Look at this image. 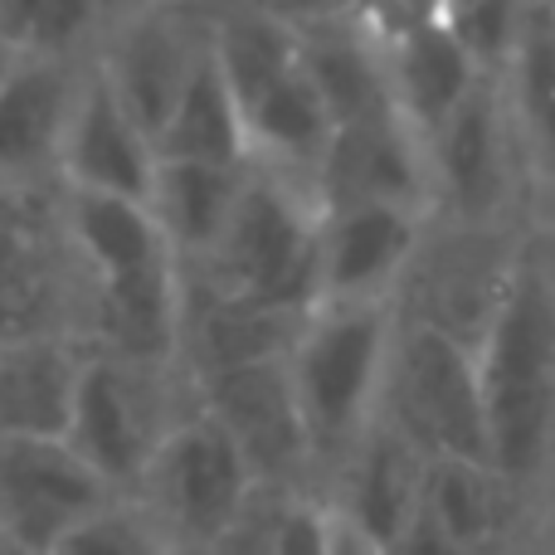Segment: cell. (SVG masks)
Listing matches in <instances>:
<instances>
[{
    "instance_id": "1",
    "label": "cell",
    "mask_w": 555,
    "mask_h": 555,
    "mask_svg": "<svg viewBox=\"0 0 555 555\" xmlns=\"http://www.w3.org/2000/svg\"><path fill=\"white\" fill-rule=\"evenodd\" d=\"M488 459L498 478H537L555 439V287L517 263L488 317L478 351Z\"/></svg>"
},
{
    "instance_id": "2",
    "label": "cell",
    "mask_w": 555,
    "mask_h": 555,
    "mask_svg": "<svg viewBox=\"0 0 555 555\" xmlns=\"http://www.w3.org/2000/svg\"><path fill=\"white\" fill-rule=\"evenodd\" d=\"M83 259L98 273L103 326L127 361H156L171 351L176 336V283H171V240L152 205L122 195L74 191L68 201Z\"/></svg>"
},
{
    "instance_id": "3",
    "label": "cell",
    "mask_w": 555,
    "mask_h": 555,
    "mask_svg": "<svg viewBox=\"0 0 555 555\" xmlns=\"http://www.w3.org/2000/svg\"><path fill=\"white\" fill-rule=\"evenodd\" d=\"M385 371H390V322L375 302H326V312L307 317L287 356L307 459H351Z\"/></svg>"
},
{
    "instance_id": "4",
    "label": "cell",
    "mask_w": 555,
    "mask_h": 555,
    "mask_svg": "<svg viewBox=\"0 0 555 555\" xmlns=\"http://www.w3.org/2000/svg\"><path fill=\"white\" fill-rule=\"evenodd\" d=\"M220 293L283 312H307L322 297V230L273 181H244L220 244L210 249Z\"/></svg>"
},
{
    "instance_id": "5",
    "label": "cell",
    "mask_w": 555,
    "mask_h": 555,
    "mask_svg": "<svg viewBox=\"0 0 555 555\" xmlns=\"http://www.w3.org/2000/svg\"><path fill=\"white\" fill-rule=\"evenodd\" d=\"M390 424H400L424 459H459L492 468L478 356L453 332L424 322L390 351Z\"/></svg>"
},
{
    "instance_id": "6",
    "label": "cell",
    "mask_w": 555,
    "mask_h": 555,
    "mask_svg": "<svg viewBox=\"0 0 555 555\" xmlns=\"http://www.w3.org/2000/svg\"><path fill=\"white\" fill-rule=\"evenodd\" d=\"M142 482L152 492L156 531L191 551H215L249 507L254 473L230 434L210 414H201L156 439Z\"/></svg>"
},
{
    "instance_id": "7",
    "label": "cell",
    "mask_w": 555,
    "mask_h": 555,
    "mask_svg": "<svg viewBox=\"0 0 555 555\" xmlns=\"http://www.w3.org/2000/svg\"><path fill=\"white\" fill-rule=\"evenodd\" d=\"M113 507V488L64 439H0V537L25 551L54 546Z\"/></svg>"
},
{
    "instance_id": "8",
    "label": "cell",
    "mask_w": 555,
    "mask_h": 555,
    "mask_svg": "<svg viewBox=\"0 0 555 555\" xmlns=\"http://www.w3.org/2000/svg\"><path fill=\"white\" fill-rule=\"evenodd\" d=\"M59 166H64L74 191L122 195V201L152 205V185H156L152 137L132 122V113L113 93L107 74H93L78 88L64 142H59Z\"/></svg>"
},
{
    "instance_id": "9",
    "label": "cell",
    "mask_w": 555,
    "mask_h": 555,
    "mask_svg": "<svg viewBox=\"0 0 555 555\" xmlns=\"http://www.w3.org/2000/svg\"><path fill=\"white\" fill-rule=\"evenodd\" d=\"M205 395H210V420L234 439L254 478H287L307 459L287 356L205 375Z\"/></svg>"
},
{
    "instance_id": "10",
    "label": "cell",
    "mask_w": 555,
    "mask_h": 555,
    "mask_svg": "<svg viewBox=\"0 0 555 555\" xmlns=\"http://www.w3.org/2000/svg\"><path fill=\"white\" fill-rule=\"evenodd\" d=\"M64 443L107 488L146 478V463H152L156 443H152V429H146L137 380L117 361H88L78 371L74 414H68Z\"/></svg>"
},
{
    "instance_id": "11",
    "label": "cell",
    "mask_w": 555,
    "mask_h": 555,
    "mask_svg": "<svg viewBox=\"0 0 555 555\" xmlns=\"http://www.w3.org/2000/svg\"><path fill=\"white\" fill-rule=\"evenodd\" d=\"M424 453L400 424L380 420L361 434L356 453L346 459V512L375 551H390L404 537V527L420 512V488H424Z\"/></svg>"
},
{
    "instance_id": "12",
    "label": "cell",
    "mask_w": 555,
    "mask_h": 555,
    "mask_svg": "<svg viewBox=\"0 0 555 555\" xmlns=\"http://www.w3.org/2000/svg\"><path fill=\"white\" fill-rule=\"evenodd\" d=\"M414 249L410 210L341 205L322 224V302H371Z\"/></svg>"
},
{
    "instance_id": "13",
    "label": "cell",
    "mask_w": 555,
    "mask_h": 555,
    "mask_svg": "<svg viewBox=\"0 0 555 555\" xmlns=\"http://www.w3.org/2000/svg\"><path fill=\"white\" fill-rule=\"evenodd\" d=\"M322 191L332 195V210L341 205H400L420 191V152H414V127L400 113L375 117V122L336 127L332 146L322 156Z\"/></svg>"
},
{
    "instance_id": "14",
    "label": "cell",
    "mask_w": 555,
    "mask_h": 555,
    "mask_svg": "<svg viewBox=\"0 0 555 555\" xmlns=\"http://www.w3.org/2000/svg\"><path fill=\"white\" fill-rule=\"evenodd\" d=\"M390 98L395 113L414 132H439L449 113L473 93L478 83V59L463 49V39L443 25V15L420 20L390 44Z\"/></svg>"
},
{
    "instance_id": "15",
    "label": "cell",
    "mask_w": 555,
    "mask_h": 555,
    "mask_svg": "<svg viewBox=\"0 0 555 555\" xmlns=\"http://www.w3.org/2000/svg\"><path fill=\"white\" fill-rule=\"evenodd\" d=\"M205 39H191V29L176 25L171 15H142L122 35L113 64L103 68L107 83H113V93L122 98V107L132 113V122L142 127L152 142L166 127V117H171V107H176V98H181L185 78H191V64L205 49Z\"/></svg>"
},
{
    "instance_id": "16",
    "label": "cell",
    "mask_w": 555,
    "mask_h": 555,
    "mask_svg": "<svg viewBox=\"0 0 555 555\" xmlns=\"http://www.w3.org/2000/svg\"><path fill=\"white\" fill-rule=\"evenodd\" d=\"M156 162H205V166H244L249 156V132H244V113L234 98L230 78H224L215 44L195 54L191 78H185L181 98H176L166 127L156 132Z\"/></svg>"
},
{
    "instance_id": "17",
    "label": "cell",
    "mask_w": 555,
    "mask_h": 555,
    "mask_svg": "<svg viewBox=\"0 0 555 555\" xmlns=\"http://www.w3.org/2000/svg\"><path fill=\"white\" fill-rule=\"evenodd\" d=\"M83 365L59 341L0 346V439H64Z\"/></svg>"
},
{
    "instance_id": "18",
    "label": "cell",
    "mask_w": 555,
    "mask_h": 555,
    "mask_svg": "<svg viewBox=\"0 0 555 555\" xmlns=\"http://www.w3.org/2000/svg\"><path fill=\"white\" fill-rule=\"evenodd\" d=\"M78 83L59 59L25 54L0 74V171H20L44 156H59Z\"/></svg>"
},
{
    "instance_id": "19",
    "label": "cell",
    "mask_w": 555,
    "mask_h": 555,
    "mask_svg": "<svg viewBox=\"0 0 555 555\" xmlns=\"http://www.w3.org/2000/svg\"><path fill=\"white\" fill-rule=\"evenodd\" d=\"M439 142V176L449 201L468 220H482L502 205V181H507V152H502V117L492 88L473 83V93L449 113V122L434 132Z\"/></svg>"
},
{
    "instance_id": "20",
    "label": "cell",
    "mask_w": 555,
    "mask_h": 555,
    "mask_svg": "<svg viewBox=\"0 0 555 555\" xmlns=\"http://www.w3.org/2000/svg\"><path fill=\"white\" fill-rule=\"evenodd\" d=\"M297 39H302L307 74H312L317 93H322V103H326V113H332L336 127L375 122V117L395 113L390 74H385L375 49L365 44L356 29H346L341 20H332V25L297 29Z\"/></svg>"
},
{
    "instance_id": "21",
    "label": "cell",
    "mask_w": 555,
    "mask_h": 555,
    "mask_svg": "<svg viewBox=\"0 0 555 555\" xmlns=\"http://www.w3.org/2000/svg\"><path fill=\"white\" fill-rule=\"evenodd\" d=\"M240 113H244V132H249V152H263L287 166H322L336 132L302 59L287 74H278L269 88H259Z\"/></svg>"
},
{
    "instance_id": "22",
    "label": "cell",
    "mask_w": 555,
    "mask_h": 555,
    "mask_svg": "<svg viewBox=\"0 0 555 555\" xmlns=\"http://www.w3.org/2000/svg\"><path fill=\"white\" fill-rule=\"evenodd\" d=\"M54 307V263L49 240L25 201L0 185V346L39 336Z\"/></svg>"
},
{
    "instance_id": "23",
    "label": "cell",
    "mask_w": 555,
    "mask_h": 555,
    "mask_svg": "<svg viewBox=\"0 0 555 555\" xmlns=\"http://www.w3.org/2000/svg\"><path fill=\"white\" fill-rule=\"evenodd\" d=\"M240 166H205V162H156L152 215L162 220L171 249L210 254L240 201Z\"/></svg>"
},
{
    "instance_id": "24",
    "label": "cell",
    "mask_w": 555,
    "mask_h": 555,
    "mask_svg": "<svg viewBox=\"0 0 555 555\" xmlns=\"http://www.w3.org/2000/svg\"><path fill=\"white\" fill-rule=\"evenodd\" d=\"M302 326L307 312H283V307H263L249 302V297L220 293L205 307L201 326H195V351H201L205 375L254 361H283V356H293Z\"/></svg>"
},
{
    "instance_id": "25",
    "label": "cell",
    "mask_w": 555,
    "mask_h": 555,
    "mask_svg": "<svg viewBox=\"0 0 555 555\" xmlns=\"http://www.w3.org/2000/svg\"><path fill=\"white\" fill-rule=\"evenodd\" d=\"M512 68H517L521 122H527V137L537 146L541 171L555 181V5H531L521 15Z\"/></svg>"
},
{
    "instance_id": "26",
    "label": "cell",
    "mask_w": 555,
    "mask_h": 555,
    "mask_svg": "<svg viewBox=\"0 0 555 555\" xmlns=\"http://www.w3.org/2000/svg\"><path fill=\"white\" fill-rule=\"evenodd\" d=\"M488 478H498V473L478 468V463H459V459H429L424 463L420 507L439 521V531L463 555L492 537V488H488Z\"/></svg>"
},
{
    "instance_id": "27",
    "label": "cell",
    "mask_w": 555,
    "mask_h": 555,
    "mask_svg": "<svg viewBox=\"0 0 555 555\" xmlns=\"http://www.w3.org/2000/svg\"><path fill=\"white\" fill-rule=\"evenodd\" d=\"M98 15L103 0H0V49L54 59Z\"/></svg>"
},
{
    "instance_id": "28",
    "label": "cell",
    "mask_w": 555,
    "mask_h": 555,
    "mask_svg": "<svg viewBox=\"0 0 555 555\" xmlns=\"http://www.w3.org/2000/svg\"><path fill=\"white\" fill-rule=\"evenodd\" d=\"M439 15L478 64L512 59V44H517V29H521L517 0H443Z\"/></svg>"
},
{
    "instance_id": "29",
    "label": "cell",
    "mask_w": 555,
    "mask_h": 555,
    "mask_svg": "<svg viewBox=\"0 0 555 555\" xmlns=\"http://www.w3.org/2000/svg\"><path fill=\"white\" fill-rule=\"evenodd\" d=\"M54 555H166V541L152 521L132 517V512L103 507L88 521H78L54 546Z\"/></svg>"
},
{
    "instance_id": "30",
    "label": "cell",
    "mask_w": 555,
    "mask_h": 555,
    "mask_svg": "<svg viewBox=\"0 0 555 555\" xmlns=\"http://www.w3.org/2000/svg\"><path fill=\"white\" fill-rule=\"evenodd\" d=\"M269 555H336V517L322 507H283L269 531Z\"/></svg>"
},
{
    "instance_id": "31",
    "label": "cell",
    "mask_w": 555,
    "mask_h": 555,
    "mask_svg": "<svg viewBox=\"0 0 555 555\" xmlns=\"http://www.w3.org/2000/svg\"><path fill=\"white\" fill-rule=\"evenodd\" d=\"M361 0H249V10L278 20L287 29H312V25H332V20H346Z\"/></svg>"
},
{
    "instance_id": "32",
    "label": "cell",
    "mask_w": 555,
    "mask_h": 555,
    "mask_svg": "<svg viewBox=\"0 0 555 555\" xmlns=\"http://www.w3.org/2000/svg\"><path fill=\"white\" fill-rule=\"evenodd\" d=\"M385 555H463V551L453 546V541L439 531V521H434L429 512L420 507V512H414V521L404 527V537L395 541Z\"/></svg>"
},
{
    "instance_id": "33",
    "label": "cell",
    "mask_w": 555,
    "mask_h": 555,
    "mask_svg": "<svg viewBox=\"0 0 555 555\" xmlns=\"http://www.w3.org/2000/svg\"><path fill=\"white\" fill-rule=\"evenodd\" d=\"M336 555H380V551H375L371 541H365L361 531L351 527V521L336 517Z\"/></svg>"
},
{
    "instance_id": "34",
    "label": "cell",
    "mask_w": 555,
    "mask_h": 555,
    "mask_svg": "<svg viewBox=\"0 0 555 555\" xmlns=\"http://www.w3.org/2000/svg\"><path fill=\"white\" fill-rule=\"evenodd\" d=\"M152 0H103V15H117V10H142Z\"/></svg>"
},
{
    "instance_id": "35",
    "label": "cell",
    "mask_w": 555,
    "mask_h": 555,
    "mask_svg": "<svg viewBox=\"0 0 555 555\" xmlns=\"http://www.w3.org/2000/svg\"><path fill=\"white\" fill-rule=\"evenodd\" d=\"M0 555H44V551H25V546H15V541L0 537Z\"/></svg>"
},
{
    "instance_id": "36",
    "label": "cell",
    "mask_w": 555,
    "mask_h": 555,
    "mask_svg": "<svg viewBox=\"0 0 555 555\" xmlns=\"http://www.w3.org/2000/svg\"><path fill=\"white\" fill-rule=\"evenodd\" d=\"M5 68H10V59H5V49H0V74H5Z\"/></svg>"
}]
</instances>
